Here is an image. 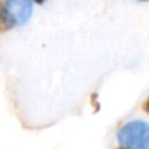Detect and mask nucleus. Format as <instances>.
Instances as JSON below:
<instances>
[{
    "label": "nucleus",
    "instance_id": "5",
    "mask_svg": "<svg viewBox=\"0 0 149 149\" xmlns=\"http://www.w3.org/2000/svg\"><path fill=\"white\" fill-rule=\"evenodd\" d=\"M34 2H35L37 5H42V3L45 2V0H34Z\"/></svg>",
    "mask_w": 149,
    "mask_h": 149
},
{
    "label": "nucleus",
    "instance_id": "3",
    "mask_svg": "<svg viewBox=\"0 0 149 149\" xmlns=\"http://www.w3.org/2000/svg\"><path fill=\"white\" fill-rule=\"evenodd\" d=\"M10 28H13V24L10 22V19H9V16H8V13H6L5 2H2V0H0V34L9 31Z\"/></svg>",
    "mask_w": 149,
    "mask_h": 149
},
{
    "label": "nucleus",
    "instance_id": "6",
    "mask_svg": "<svg viewBox=\"0 0 149 149\" xmlns=\"http://www.w3.org/2000/svg\"><path fill=\"white\" fill-rule=\"evenodd\" d=\"M120 149H123V148H120Z\"/></svg>",
    "mask_w": 149,
    "mask_h": 149
},
{
    "label": "nucleus",
    "instance_id": "1",
    "mask_svg": "<svg viewBox=\"0 0 149 149\" xmlns=\"http://www.w3.org/2000/svg\"><path fill=\"white\" fill-rule=\"evenodd\" d=\"M123 149H149V124L142 120L126 123L117 134Z\"/></svg>",
    "mask_w": 149,
    "mask_h": 149
},
{
    "label": "nucleus",
    "instance_id": "4",
    "mask_svg": "<svg viewBox=\"0 0 149 149\" xmlns=\"http://www.w3.org/2000/svg\"><path fill=\"white\" fill-rule=\"evenodd\" d=\"M143 111L149 114V98H148V100H146V101L143 102Z\"/></svg>",
    "mask_w": 149,
    "mask_h": 149
},
{
    "label": "nucleus",
    "instance_id": "2",
    "mask_svg": "<svg viewBox=\"0 0 149 149\" xmlns=\"http://www.w3.org/2000/svg\"><path fill=\"white\" fill-rule=\"evenodd\" d=\"M34 0H6L5 9L10 19V22L15 25H25L31 16H32V5Z\"/></svg>",
    "mask_w": 149,
    "mask_h": 149
}]
</instances>
